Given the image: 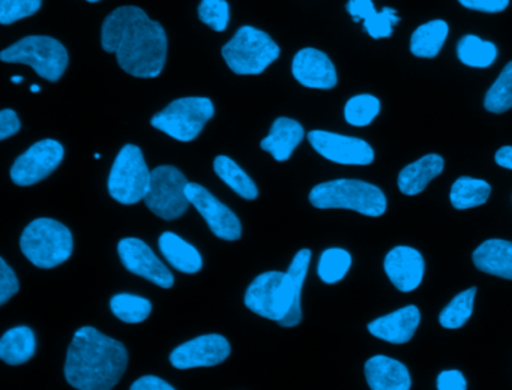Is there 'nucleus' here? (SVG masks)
I'll use <instances>...</instances> for the list:
<instances>
[{
    "mask_svg": "<svg viewBox=\"0 0 512 390\" xmlns=\"http://www.w3.org/2000/svg\"><path fill=\"white\" fill-rule=\"evenodd\" d=\"M494 161L499 167L512 170V146H503L494 155Z\"/></svg>",
    "mask_w": 512,
    "mask_h": 390,
    "instance_id": "42",
    "label": "nucleus"
},
{
    "mask_svg": "<svg viewBox=\"0 0 512 390\" xmlns=\"http://www.w3.org/2000/svg\"><path fill=\"white\" fill-rule=\"evenodd\" d=\"M476 287L458 293L439 315L440 326L445 329H460L469 321L473 314Z\"/></svg>",
    "mask_w": 512,
    "mask_h": 390,
    "instance_id": "31",
    "label": "nucleus"
},
{
    "mask_svg": "<svg viewBox=\"0 0 512 390\" xmlns=\"http://www.w3.org/2000/svg\"><path fill=\"white\" fill-rule=\"evenodd\" d=\"M211 99L202 96L181 98L167 105L152 117L151 125L182 143H190L199 137L206 123L214 117Z\"/></svg>",
    "mask_w": 512,
    "mask_h": 390,
    "instance_id": "8",
    "label": "nucleus"
},
{
    "mask_svg": "<svg viewBox=\"0 0 512 390\" xmlns=\"http://www.w3.org/2000/svg\"><path fill=\"white\" fill-rule=\"evenodd\" d=\"M151 173L140 147L125 144L110 170V197L121 204H136L145 200L151 185Z\"/></svg>",
    "mask_w": 512,
    "mask_h": 390,
    "instance_id": "9",
    "label": "nucleus"
},
{
    "mask_svg": "<svg viewBox=\"0 0 512 390\" xmlns=\"http://www.w3.org/2000/svg\"><path fill=\"white\" fill-rule=\"evenodd\" d=\"M352 255L343 248L325 249L320 255L317 273L325 284H337L349 272Z\"/></svg>",
    "mask_w": 512,
    "mask_h": 390,
    "instance_id": "32",
    "label": "nucleus"
},
{
    "mask_svg": "<svg viewBox=\"0 0 512 390\" xmlns=\"http://www.w3.org/2000/svg\"><path fill=\"white\" fill-rule=\"evenodd\" d=\"M364 369L371 390H409L412 387L409 369L400 360L379 354L370 357Z\"/></svg>",
    "mask_w": 512,
    "mask_h": 390,
    "instance_id": "19",
    "label": "nucleus"
},
{
    "mask_svg": "<svg viewBox=\"0 0 512 390\" xmlns=\"http://www.w3.org/2000/svg\"><path fill=\"white\" fill-rule=\"evenodd\" d=\"M5 63H25L44 80L56 83L68 66V51L52 36H26L0 53Z\"/></svg>",
    "mask_w": 512,
    "mask_h": 390,
    "instance_id": "7",
    "label": "nucleus"
},
{
    "mask_svg": "<svg viewBox=\"0 0 512 390\" xmlns=\"http://www.w3.org/2000/svg\"><path fill=\"white\" fill-rule=\"evenodd\" d=\"M188 180L173 165H160L152 170L151 185L145 195L148 209L166 221L184 215L190 206L187 197Z\"/></svg>",
    "mask_w": 512,
    "mask_h": 390,
    "instance_id": "10",
    "label": "nucleus"
},
{
    "mask_svg": "<svg viewBox=\"0 0 512 390\" xmlns=\"http://www.w3.org/2000/svg\"><path fill=\"white\" fill-rule=\"evenodd\" d=\"M158 246L166 260L179 272L193 275L200 272L203 267V258L200 252L190 243L185 242L178 234L166 231L158 239Z\"/></svg>",
    "mask_w": 512,
    "mask_h": 390,
    "instance_id": "24",
    "label": "nucleus"
},
{
    "mask_svg": "<svg viewBox=\"0 0 512 390\" xmlns=\"http://www.w3.org/2000/svg\"><path fill=\"white\" fill-rule=\"evenodd\" d=\"M449 26L446 21L433 20L421 24L410 38V51L413 56L422 59H433L442 50L448 38Z\"/></svg>",
    "mask_w": 512,
    "mask_h": 390,
    "instance_id": "26",
    "label": "nucleus"
},
{
    "mask_svg": "<svg viewBox=\"0 0 512 390\" xmlns=\"http://www.w3.org/2000/svg\"><path fill=\"white\" fill-rule=\"evenodd\" d=\"M37 353V338L26 326L8 330L0 339V357L8 365H23Z\"/></svg>",
    "mask_w": 512,
    "mask_h": 390,
    "instance_id": "25",
    "label": "nucleus"
},
{
    "mask_svg": "<svg viewBox=\"0 0 512 390\" xmlns=\"http://www.w3.org/2000/svg\"><path fill=\"white\" fill-rule=\"evenodd\" d=\"M421 323L418 306L407 305L391 314L376 318L368 324V332L389 344H406L415 335Z\"/></svg>",
    "mask_w": 512,
    "mask_h": 390,
    "instance_id": "18",
    "label": "nucleus"
},
{
    "mask_svg": "<svg viewBox=\"0 0 512 390\" xmlns=\"http://www.w3.org/2000/svg\"><path fill=\"white\" fill-rule=\"evenodd\" d=\"M230 351L229 341L223 335L211 333L176 347L170 354V363L178 369L206 368L223 363Z\"/></svg>",
    "mask_w": 512,
    "mask_h": 390,
    "instance_id": "15",
    "label": "nucleus"
},
{
    "mask_svg": "<svg viewBox=\"0 0 512 390\" xmlns=\"http://www.w3.org/2000/svg\"><path fill=\"white\" fill-rule=\"evenodd\" d=\"M11 81H13V83L19 84L22 83L23 77H11Z\"/></svg>",
    "mask_w": 512,
    "mask_h": 390,
    "instance_id": "43",
    "label": "nucleus"
},
{
    "mask_svg": "<svg viewBox=\"0 0 512 390\" xmlns=\"http://www.w3.org/2000/svg\"><path fill=\"white\" fill-rule=\"evenodd\" d=\"M20 290V282L14 270L4 258H0V305H5Z\"/></svg>",
    "mask_w": 512,
    "mask_h": 390,
    "instance_id": "37",
    "label": "nucleus"
},
{
    "mask_svg": "<svg viewBox=\"0 0 512 390\" xmlns=\"http://www.w3.org/2000/svg\"><path fill=\"white\" fill-rule=\"evenodd\" d=\"M445 161L437 153H428L418 161L406 165L398 174V189L404 195H418L427 188L431 180L439 177Z\"/></svg>",
    "mask_w": 512,
    "mask_h": 390,
    "instance_id": "23",
    "label": "nucleus"
},
{
    "mask_svg": "<svg viewBox=\"0 0 512 390\" xmlns=\"http://www.w3.org/2000/svg\"><path fill=\"white\" fill-rule=\"evenodd\" d=\"M131 390H175L172 384L155 375H145L131 384Z\"/></svg>",
    "mask_w": 512,
    "mask_h": 390,
    "instance_id": "41",
    "label": "nucleus"
},
{
    "mask_svg": "<svg viewBox=\"0 0 512 390\" xmlns=\"http://www.w3.org/2000/svg\"><path fill=\"white\" fill-rule=\"evenodd\" d=\"M43 0H0V23H16L40 11Z\"/></svg>",
    "mask_w": 512,
    "mask_h": 390,
    "instance_id": "36",
    "label": "nucleus"
},
{
    "mask_svg": "<svg viewBox=\"0 0 512 390\" xmlns=\"http://www.w3.org/2000/svg\"><path fill=\"white\" fill-rule=\"evenodd\" d=\"M20 248L34 266L53 269L73 255V233L56 219L38 218L23 231Z\"/></svg>",
    "mask_w": 512,
    "mask_h": 390,
    "instance_id": "5",
    "label": "nucleus"
},
{
    "mask_svg": "<svg viewBox=\"0 0 512 390\" xmlns=\"http://www.w3.org/2000/svg\"><path fill=\"white\" fill-rule=\"evenodd\" d=\"M464 8L472 11L487 12V14H497L505 11L509 6V0H458Z\"/></svg>",
    "mask_w": 512,
    "mask_h": 390,
    "instance_id": "39",
    "label": "nucleus"
},
{
    "mask_svg": "<svg viewBox=\"0 0 512 390\" xmlns=\"http://www.w3.org/2000/svg\"><path fill=\"white\" fill-rule=\"evenodd\" d=\"M317 209H349L377 218L388 209V200L379 186L358 179H337L320 183L310 192Z\"/></svg>",
    "mask_w": 512,
    "mask_h": 390,
    "instance_id": "4",
    "label": "nucleus"
},
{
    "mask_svg": "<svg viewBox=\"0 0 512 390\" xmlns=\"http://www.w3.org/2000/svg\"><path fill=\"white\" fill-rule=\"evenodd\" d=\"M88 2L95 3V2H100V0H88Z\"/></svg>",
    "mask_w": 512,
    "mask_h": 390,
    "instance_id": "45",
    "label": "nucleus"
},
{
    "mask_svg": "<svg viewBox=\"0 0 512 390\" xmlns=\"http://www.w3.org/2000/svg\"><path fill=\"white\" fill-rule=\"evenodd\" d=\"M214 170L236 194L241 195L245 200H256L259 195L256 183L232 158L226 155L217 156L214 161Z\"/></svg>",
    "mask_w": 512,
    "mask_h": 390,
    "instance_id": "28",
    "label": "nucleus"
},
{
    "mask_svg": "<svg viewBox=\"0 0 512 390\" xmlns=\"http://www.w3.org/2000/svg\"><path fill=\"white\" fill-rule=\"evenodd\" d=\"M293 77L310 89H332L337 86V69L328 54L316 48H302L293 57Z\"/></svg>",
    "mask_w": 512,
    "mask_h": 390,
    "instance_id": "17",
    "label": "nucleus"
},
{
    "mask_svg": "<svg viewBox=\"0 0 512 390\" xmlns=\"http://www.w3.org/2000/svg\"><path fill=\"white\" fill-rule=\"evenodd\" d=\"M308 141L319 155L341 165H370L374 161V150L361 138L347 137L335 132H308Z\"/></svg>",
    "mask_w": 512,
    "mask_h": 390,
    "instance_id": "12",
    "label": "nucleus"
},
{
    "mask_svg": "<svg viewBox=\"0 0 512 390\" xmlns=\"http://www.w3.org/2000/svg\"><path fill=\"white\" fill-rule=\"evenodd\" d=\"M110 309L124 323L137 324L151 315L152 303L146 297L122 293L112 297Z\"/></svg>",
    "mask_w": 512,
    "mask_h": 390,
    "instance_id": "30",
    "label": "nucleus"
},
{
    "mask_svg": "<svg viewBox=\"0 0 512 390\" xmlns=\"http://www.w3.org/2000/svg\"><path fill=\"white\" fill-rule=\"evenodd\" d=\"M497 54L499 51L496 45L490 41H482L479 36L466 35L458 41V59L470 68H488L496 62Z\"/></svg>",
    "mask_w": 512,
    "mask_h": 390,
    "instance_id": "29",
    "label": "nucleus"
},
{
    "mask_svg": "<svg viewBox=\"0 0 512 390\" xmlns=\"http://www.w3.org/2000/svg\"><path fill=\"white\" fill-rule=\"evenodd\" d=\"M118 254L125 269L130 270L134 275L142 276L161 288H172L175 284V276L172 275L169 267L142 239L125 237L119 242Z\"/></svg>",
    "mask_w": 512,
    "mask_h": 390,
    "instance_id": "14",
    "label": "nucleus"
},
{
    "mask_svg": "<svg viewBox=\"0 0 512 390\" xmlns=\"http://www.w3.org/2000/svg\"><path fill=\"white\" fill-rule=\"evenodd\" d=\"M65 150L59 141L41 140L29 147L14 162L11 179L19 186H32L49 177L64 159Z\"/></svg>",
    "mask_w": 512,
    "mask_h": 390,
    "instance_id": "11",
    "label": "nucleus"
},
{
    "mask_svg": "<svg viewBox=\"0 0 512 390\" xmlns=\"http://www.w3.org/2000/svg\"><path fill=\"white\" fill-rule=\"evenodd\" d=\"M31 90H32V92H40L41 89H40V86H35V84H34V86L31 87Z\"/></svg>",
    "mask_w": 512,
    "mask_h": 390,
    "instance_id": "44",
    "label": "nucleus"
},
{
    "mask_svg": "<svg viewBox=\"0 0 512 390\" xmlns=\"http://www.w3.org/2000/svg\"><path fill=\"white\" fill-rule=\"evenodd\" d=\"M127 365L122 342L86 326L77 330L68 348L65 378L79 390H110L121 381Z\"/></svg>",
    "mask_w": 512,
    "mask_h": 390,
    "instance_id": "2",
    "label": "nucleus"
},
{
    "mask_svg": "<svg viewBox=\"0 0 512 390\" xmlns=\"http://www.w3.org/2000/svg\"><path fill=\"white\" fill-rule=\"evenodd\" d=\"M472 258L481 272L512 281V242L509 240H485L475 249Z\"/></svg>",
    "mask_w": 512,
    "mask_h": 390,
    "instance_id": "22",
    "label": "nucleus"
},
{
    "mask_svg": "<svg viewBox=\"0 0 512 390\" xmlns=\"http://www.w3.org/2000/svg\"><path fill=\"white\" fill-rule=\"evenodd\" d=\"M221 53L235 74L257 75L280 57V47L263 30L242 26Z\"/></svg>",
    "mask_w": 512,
    "mask_h": 390,
    "instance_id": "6",
    "label": "nucleus"
},
{
    "mask_svg": "<svg viewBox=\"0 0 512 390\" xmlns=\"http://www.w3.org/2000/svg\"><path fill=\"white\" fill-rule=\"evenodd\" d=\"M22 128L19 116L16 111L5 108L0 111V140H7L11 135L17 134Z\"/></svg>",
    "mask_w": 512,
    "mask_h": 390,
    "instance_id": "40",
    "label": "nucleus"
},
{
    "mask_svg": "<svg viewBox=\"0 0 512 390\" xmlns=\"http://www.w3.org/2000/svg\"><path fill=\"white\" fill-rule=\"evenodd\" d=\"M101 45L133 77H158L166 65V30L137 6H121L104 20Z\"/></svg>",
    "mask_w": 512,
    "mask_h": 390,
    "instance_id": "1",
    "label": "nucleus"
},
{
    "mask_svg": "<svg viewBox=\"0 0 512 390\" xmlns=\"http://www.w3.org/2000/svg\"><path fill=\"white\" fill-rule=\"evenodd\" d=\"M485 110L502 114L512 108V62L500 72L497 80L491 84L484 99Z\"/></svg>",
    "mask_w": 512,
    "mask_h": 390,
    "instance_id": "33",
    "label": "nucleus"
},
{
    "mask_svg": "<svg viewBox=\"0 0 512 390\" xmlns=\"http://www.w3.org/2000/svg\"><path fill=\"white\" fill-rule=\"evenodd\" d=\"M304 137V128L298 120L278 117L272 123L271 131H269L268 137L263 138L260 147L265 152L271 153L275 161L284 162L292 156Z\"/></svg>",
    "mask_w": 512,
    "mask_h": 390,
    "instance_id": "20",
    "label": "nucleus"
},
{
    "mask_svg": "<svg viewBox=\"0 0 512 390\" xmlns=\"http://www.w3.org/2000/svg\"><path fill=\"white\" fill-rule=\"evenodd\" d=\"M185 191H187L188 200L199 210L215 236L229 242L241 239V221L226 204L221 203L212 192L199 183L188 182Z\"/></svg>",
    "mask_w": 512,
    "mask_h": 390,
    "instance_id": "13",
    "label": "nucleus"
},
{
    "mask_svg": "<svg viewBox=\"0 0 512 390\" xmlns=\"http://www.w3.org/2000/svg\"><path fill=\"white\" fill-rule=\"evenodd\" d=\"M380 113V101L374 95L362 93V95L353 96L347 101L344 107V119L349 125L368 126Z\"/></svg>",
    "mask_w": 512,
    "mask_h": 390,
    "instance_id": "34",
    "label": "nucleus"
},
{
    "mask_svg": "<svg viewBox=\"0 0 512 390\" xmlns=\"http://www.w3.org/2000/svg\"><path fill=\"white\" fill-rule=\"evenodd\" d=\"M346 8L353 20L364 23L365 32L373 39L389 38L395 24L400 23L395 9L383 8L377 12L373 0H349Z\"/></svg>",
    "mask_w": 512,
    "mask_h": 390,
    "instance_id": "21",
    "label": "nucleus"
},
{
    "mask_svg": "<svg viewBox=\"0 0 512 390\" xmlns=\"http://www.w3.org/2000/svg\"><path fill=\"white\" fill-rule=\"evenodd\" d=\"M199 18L215 32H224L229 26V3L227 0H202L199 5Z\"/></svg>",
    "mask_w": 512,
    "mask_h": 390,
    "instance_id": "35",
    "label": "nucleus"
},
{
    "mask_svg": "<svg viewBox=\"0 0 512 390\" xmlns=\"http://www.w3.org/2000/svg\"><path fill=\"white\" fill-rule=\"evenodd\" d=\"M310 249H301L287 272L260 273L245 293V306L254 314L295 327L302 321L301 294L310 267Z\"/></svg>",
    "mask_w": 512,
    "mask_h": 390,
    "instance_id": "3",
    "label": "nucleus"
},
{
    "mask_svg": "<svg viewBox=\"0 0 512 390\" xmlns=\"http://www.w3.org/2000/svg\"><path fill=\"white\" fill-rule=\"evenodd\" d=\"M437 389L439 390H466L467 381L463 372L458 369H445L437 377Z\"/></svg>",
    "mask_w": 512,
    "mask_h": 390,
    "instance_id": "38",
    "label": "nucleus"
},
{
    "mask_svg": "<svg viewBox=\"0 0 512 390\" xmlns=\"http://www.w3.org/2000/svg\"><path fill=\"white\" fill-rule=\"evenodd\" d=\"M490 194L491 186L487 180L463 176L452 183L449 200L455 209L466 210L487 203Z\"/></svg>",
    "mask_w": 512,
    "mask_h": 390,
    "instance_id": "27",
    "label": "nucleus"
},
{
    "mask_svg": "<svg viewBox=\"0 0 512 390\" xmlns=\"http://www.w3.org/2000/svg\"><path fill=\"white\" fill-rule=\"evenodd\" d=\"M386 275L397 290L410 293L421 285L425 273V261L418 249L395 246L386 254Z\"/></svg>",
    "mask_w": 512,
    "mask_h": 390,
    "instance_id": "16",
    "label": "nucleus"
}]
</instances>
